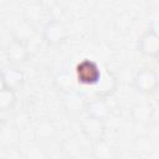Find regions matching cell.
Returning <instances> with one entry per match:
<instances>
[{"label": "cell", "instance_id": "cell-1", "mask_svg": "<svg viewBox=\"0 0 159 159\" xmlns=\"http://www.w3.org/2000/svg\"><path fill=\"white\" fill-rule=\"evenodd\" d=\"M102 70L94 60L83 58L75 67V77L80 84L94 87L102 78Z\"/></svg>", "mask_w": 159, "mask_h": 159}, {"label": "cell", "instance_id": "cell-2", "mask_svg": "<svg viewBox=\"0 0 159 159\" xmlns=\"http://www.w3.org/2000/svg\"><path fill=\"white\" fill-rule=\"evenodd\" d=\"M132 83L138 92L144 94H152L159 84V76L153 68L143 67L135 72Z\"/></svg>", "mask_w": 159, "mask_h": 159}, {"label": "cell", "instance_id": "cell-3", "mask_svg": "<svg viewBox=\"0 0 159 159\" xmlns=\"http://www.w3.org/2000/svg\"><path fill=\"white\" fill-rule=\"evenodd\" d=\"M68 37L67 27L60 20H48L42 29V39L50 46H58L66 42Z\"/></svg>", "mask_w": 159, "mask_h": 159}, {"label": "cell", "instance_id": "cell-4", "mask_svg": "<svg viewBox=\"0 0 159 159\" xmlns=\"http://www.w3.org/2000/svg\"><path fill=\"white\" fill-rule=\"evenodd\" d=\"M80 129L87 139H89L92 142H96L101 138H104L106 122L101 120L98 118H94L92 116L86 114L80 120Z\"/></svg>", "mask_w": 159, "mask_h": 159}, {"label": "cell", "instance_id": "cell-5", "mask_svg": "<svg viewBox=\"0 0 159 159\" xmlns=\"http://www.w3.org/2000/svg\"><path fill=\"white\" fill-rule=\"evenodd\" d=\"M138 51L147 57L155 58L159 52V35L148 29L138 40Z\"/></svg>", "mask_w": 159, "mask_h": 159}, {"label": "cell", "instance_id": "cell-6", "mask_svg": "<svg viewBox=\"0 0 159 159\" xmlns=\"http://www.w3.org/2000/svg\"><path fill=\"white\" fill-rule=\"evenodd\" d=\"M129 116L134 124L145 127L154 118V108L150 103H137L130 108Z\"/></svg>", "mask_w": 159, "mask_h": 159}, {"label": "cell", "instance_id": "cell-7", "mask_svg": "<svg viewBox=\"0 0 159 159\" xmlns=\"http://www.w3.org/2000/svg\"><path fill=\"white\" fill-rule=\"evenodd\" d=\"M36 36V27L29 19L19 20L11 29V39L29 43Z\"/></svg>", "mask_w": 159, "mask_h": 159}, {"label": "cell", "instance_id": "cell-8", "mask_svg": "<svg viewBox=\"0 0 159 159\" xmlns=\"http://www.w3.org/2000/svg\"><path fill=\"white\" fill-rule=\"evenodd\" d=\"M76 82L77 80L75 75H71L68 71H65V70L58 71L52 80L53 87L65 96H68L76 92Z\"/></svg>", "mask_w": 159, "mask_h": 159}, {"label": "cell", "instance_id": "cell-9", "mask_svg": "<svg viewBox=\"0 0 159 159\" xmlns=\"http://www.w3.org/2000/svg\"><path fill=\"white\" fill-rule=\"evenodd\" d=\"M5 53H6V57L12 63H22L30 56L27 43H24L21 41L14 40V39H11V41L7 43Z\"/></svg>", "mask_w": 159, "mask_h": 159}, {"label": "cell", "instance_id": "cell-10", "mask_svg": "<svg viewBox=\"0 0 159 159\" xmlns=\"http://www.w3.org/2000/svg\"><path fill=\"white\" fill-rule=\"evenodd\" d=\"M84 111H86V114L92 116V117L98 118L104 122L112 116V112L109 111L108 106L106 104V102L102 97H94V98L87 101Z\"/></svg>", "mask_w": 159, "mask_h": 159}, {"label": "cell", "instance_id": "cell-11", "mask_svg": "<svg viewBox=\"0 0 159 159\" xmlns=\"http://www.w3.org/2000/svg\"><path fill=\"white\" fill-rule=\"evenodd\" d=\"M117 86H118L117 77L112 72L106 71V72H103L99 82L93 87L94 96L96 97H106L109 94H114Z\"/></svg>", "mask_w": 159, "mask_h": 159}, {"label": "cell", "instance_id": "cell-12", "mask_svg": "<svg viewBox=\"0 0 159 159\" xmlns=\"http://www.w3.org/2000/svg\"><path fill=\"white\" fill-rule=\"evenodd\" d=\"M25 80V75L16 67H4L1 71V86H6L12 89H17Z\"/></svg>", "mask_w": 159, "mask_h": 159}, {"label": "cell", "instance_id": "cell-13", "mask_svg": "<svg viewBox=\"0 0 159 159\" xmlns=\"http://www.w3.org/2000/svg\"><path fill=\"white\" fill-rule=\"evenodd\" d=\"M116 148L106 138H101L93 142L92 157L93 159H116Z\"/></svg>", "mask_w": 159, "mask_h": 159}, {"label": "cell", "instance_id": "cell-14", "mask_svg": "<svg viewBox=\"0 0 159 159\" xmlns=\"http://www.w3.org/2000/svg\"><path fill=\"white\" fill-rule=\"evenodd\" d=\"M56 135V125L50 119L40 120L35 127V137L40 140H48Z\"/></svg>", "mask_w": 159, "mask_h": 159}, {"label": "cell", "instance_id": "cell-15", "mask_svg": "<svg viewBox=\"0 0 159 159\" xmlns=\"http://www.w3.org/2000/svg\"><path fill=\"white\" fill-rule=\"evenodd\" d=\"M15 104H16V91L6 86H1L0 87V109L2 112H6L9 109H12Z\"/></svg>", "mask_w": 159, "mask_h": 159}, {"label": "cell", "instance_id": "cell-16", "mask_svg": "<svg viewBox=\"0 0 159 159\" xmlns=\"http://www.w3.org/2000/svg\"><path fill=\"white\" fill-rule=\"evenodd\" d=\"M86 103L87 101H84V98L77 92L66 96V99H65V106L71 112H80L81 109H84Z\"/></svg>", "mask_w": 159, "mask_h": 159}, {"label": "cell", "instance_id": "cell-17", "mask_svg": "<svg viewBox=\"0 0 159 159\" xmlns=\"http://www.w3.org/2000/svg\"><path fill=\"white\" fill-rule=\"evenodd\" d=\"M130 25H132V17L129 14L122 12V14L117 15V17L114 20V26H116L117 31L127 32L130 29Z\"/></svg>", "mask_w": 159, "mask_h": 159}, {"label": "cell", "instance_id": "cell-18", "mask_svg": "<svg viewBox=\"0 0 159 159\" xmlns=\"http://www.w3.org/2000/svg\"><path fill=\"white\" fill-rule=\"evenodd\" d=\"M26 158L27 159H45V150L39 144L30 145L26 152Z\"/></svg>", "mask_w": 159, "mask_h": 159}, {"label": "cell", "instance_id": "cell-19", "mask_svg": "<svg viewBox=\"0 0 159 159\" xmlns=\"http://www.w3.org/2000/svg\"><path fill=\"white\" fill-rule=\"evenodd\" d=\"M102 98L104 99L106 104L108 106V108H109V111H111L112 113L118 108L119 102H118V99L116 98V96H114V94H109V96H106V97H102Z\"/></svg>", "mask_w": 159, "mask_h": 159}, {"label": "cell", "instance_id": "cell-20", "mask_svg": "<svg viewBox=\"0 0 159 159\" xmlns=\"http://www.w3.org/2000/svg\"><path fill=\"white\" fill-rule=\"evenodd\" d=\"M149 30H152V31H154L155 34L159 35V12L153 16V19H152V21H150V27H149Z\"/></svg>", "mask_w": 159, "mask_h": 159}, {"label": "cell", "instance_id": "cell-21", "mask_svg": "<svg viewBox=\"0 0 159 159\" xmlns=\"http://www.w3.org/2000/svg\"><path fill=\"white\" fill-rule=\"evenodd\" d=\"M152 96H153V98H154V101H155L157 103H159V84L157 86V88L154 89V92L152 93Z\"/></svg>", "mask_w": 159, "mask_h": 159}, {"label": "cell", "instance_id": "cell-22", "mask_svg": "<svg viewBox=\"0 0 159 159\" xmlns=\"http://www.w3.org/2000/svg\"><path fill=\"white\" fill-rule=\"evenodd\" d=\"M155 60H157V61H159V52H158V55H157V57H155Z\"/></svg>", "mask_w": 159, "mask_h": 159}, {"label": "cell", "instance_id": "cell-23", "mask_svg": "<svg viewBox=\"0 0 159 159\" xmlns=\"http://www.w3.org/2000/svg\"><path fill=\"white\" fill-rule=\"evenodd\" d=\"M154 159H159V157H157V158H154Z\"/></svg>", "mask_w": 159, "mask_h": 159}]
</instances>
